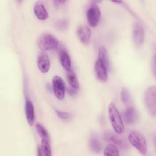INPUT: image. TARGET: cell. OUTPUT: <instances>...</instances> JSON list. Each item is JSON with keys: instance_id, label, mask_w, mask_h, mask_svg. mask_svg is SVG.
<instances>
[{"instance_id": "obj_3", "label": "cell", "mask_w": 156, "mask_h": 156, "mask_svg": "<svg viewBox=\"0 0 156 156\" xmlns=\"http://www.w3.org/2000/svg\"><path fill=\"white\" fill-rule=\"evenodd\" d=\"M144 102L148 113L154 117L156 115V87L151 85L144 92Z\"/></svg>"}, {"instance_id": "obj_10", "label": "cell", "mask_w": 156, "mask_h": 156, "mask_svg": "<svg viewBox=\"0 0 156 156\" xmlns=\"http://www.w3.org/2000/svg\"><path fill=\"white\" fill-rule=\"evenodd\" d=\"M77 35L80 41L85 44L89 43L91 38V30L85 25H80L77 29Z\"/></svg>"}, {"instance_id": "obj_15", "label": "cell", "mask_w": 156, "mask_h": 156, "mask_svg": "<svg viewBox=\"0 0 156 156\" xmlns=\"http://www.w3.org/2000/svg\"><path fill=\"white\" fill-rule=\"evenodd\" d=\"M60 62L62 67L66 71H69L71 68V62L70 56L65 51H62L60 53Z\"/></svg>"}, {"instance_id": "obj_6", "label": "cell", "mask_w": 156, "mask_h": 156, "mask_svg": "<svg viewBox=\"0 0 156 156\" xmlns=\"http://www.w3.org/2000/svg\"><path fill=\"white\" fill-rule=\"evenodd\" d=\"M52 88L55 97L60 100L65 98V86L62 78L58 76H55L52 78Z\"/></svg>"}, {"instance_id": "obj_17", "label": "cell", "mask_w": 156, "mask_h": 156, "mask_svg": "<svg viewBox=\"0 0 156 156\" xmlns=\"http://www.w3.org/2000/svg\"><path fill=\"white\" fill-rule=\"evenodd\" d=\"M66 78L70 87L77 90L79 87V84L76 73L71 69L70 71H68L66 74Z\"/></svg>"}, {"instance_id": "obj_26", "label": "cell", "mask_w": 156, "mask_h": 156, "mask_svg": "<svg viewBox=\"0 0 156 156\" xmlns=\"http://www.w3.org/2000/svg\"><path fill=\"white\" fill-rule=\"evenodd\" d=\"M65 2V1H53L54 6H55L57 7H58L60 5L64 4Z\"/></svg>"}, {"instance_id": "obj_18", "label": "cell", "mask_w": 156, "mask_h": 156, "mask_svg": "<svg viewBox=\"0 0 156 156\" xmlns=\"http://www.w3.org/2000/svg\"><path fill=\"white\" fill-rule=\"evenodd\" d=\"M90 146L91 149L96 153H99L102 150V144L96 135L93 134L90 138Z\"/></svg>"}, {"instance_id": "obj_2", "label": "cell", "mask_w": 156, "mask_h": 156, "mask_svg": "<svg viewBox=\"0 0 156 156\" xmlns=\"http://www.w3.org/2000/svg\"><path fill=\"white\" fill-rule=\"evenodd\" d=\"M128 140L141 155H146L147 152V145L146 138L140 132L132 131L129 136Z\"/></svg>"}, {"instance_id": "obj_9", "label": "cell", "mask_w": 156, "mask_h": 156, "mask_svg": "<svg viewBox=\"0 0 156 156\" xmlns=\"http://www.w3.org/2000/svg\"><path fill=\"white\" fill-rule=\"evenodd\" d=\"M37 66L39 70L43 73H47L50 68V59L44 52H41L37 57Z\"/></svg>"}, {"instance_id": "obj_16", "label": "cell", "mask_w": 156, "mask_h": 156, "mask_svg": "<svg viewBox=\"0 0 156 156\" xmlns=\"http://www.w3.org/2000/svg\"><path fill=\"white\" fill-rule=\"evenodd\" d=\"M98 60L103 63L107 69L109 67V60L108 53L105 46H101L98 50Z\"/></svg>"}, {"instance_id": "obj_23", "label": "cell", "mask_w": 156, "mask_h": 156, "mask_svg": "<svg viewBox=\"0 0 156 156\" xmlns=\"http://www.w3.org/2000/svg\"><path fill=\"white\" fill-rule=\"evenodd\" d=\"M55 113L57 114V116L62 119V120L64 121H68L69 120L71 117V115L66 112H63V111H61V110H55Z\"/></svg>"}, {"instance_id": "obj_12", "label": "cell", "mask_w": 156, "mask_h": 156, "mask_svg": "<svg viewBox=\"0 0 156 156\" xmlns=\"http://www.w3.org/2000/svg\"><path fill=\"white\" fill-rule=\"evenodd\" d=\"M94 70L97 78L102 81L105 82L107 79V68L98 60L96 61L94 65Z\"/></svg>"}, {"instance_id": "obj_13", "label": "cell", "mask_w": 156, "mask_h": 156, "mask_svg": "<svg viewBox=\"0 0 156 156\" xmlns=\"http://www.w3.org/2000/svg\"><path fill=\"white\" fill-rule=\"evenodd\" d=\"M34 12L37 18L41 21L46 20L48 18V13L41 1H37L35 4Z\"/></svg>"}, {"instance_id": "obj_19", "label": "cell", "mask_w": 156, "mask_h": 156, "mask_svg": "<svg viewBox=\"0 0 156 156\" xmlns=\"http://www.w3.org/2000/svg\"><path fill=\"white\" fill-rule=\"evenodd\" d=\"M40 149L41 151L42 155H44V156L52 155V150L50 146L49 140L41 139Z\"/></svg>"}, {"instance_id": "obj_20", "label": "cell", "mask_w": 156, "mask_h": 156, "mask_svg": "<svg viewBox=\"0 0 156 156\" xmlns=\"http://www.w3.org/2000/svg\"><path fill=\"white\" fill-rule=\"evenodd\" d=\"M120 97L121 100L122 102V103L126 105H129L131 102V95L130 93V91L127 88L124 87L120 93Z\"/></svg>"}, {"instance_id": "obj_4", "label": "cell", "mask_w": 156, "mask_h": 156, "mask_svg": "<svg viewBox=\"0 0 156 156\" xmlns=\"http://www.w3.org/2000/svg\"><path fill=\"white\" fill-rule=\"evenodd\" d=\"M58 44V41L53 35L46 33L41 35L38 41V46L42 51L55 49Z\"/></svg>"}, {"instance_id": "obj_7", "label": "cell", "mask_w": 156, "mask_h": 156, "mask_svg": "<svg viewBox=\"0 0 156 156\" xmlns=\"http://www.w3.org/2000/svg\"><path fill=\"white\" fill-rule=\"evenodd\" d=\"M104 137L106 141L112 142L117 147H119L121 149H126L128 146L126 141L124 138L120 137L119 136H118L116 133H114L111 131L105 132L104 134Z\"/></svg>"}, {"instance_id": "obj_25", "label": "cell", "mask_w": 156, "mask_h": 156, "mask_svg": "<svg viewBox=\"0 0 156 156\" xmlns=\"http://www.w3.org/2000/svg\"><path fill=\"white\" fill-rule=\"evenodd\" d=\"M68 93H69L71 96H74V95L76 94V93H77V90L74 89V88L70 87V88H69L68 89Z\"/></svg>"}, {"instance_id": "obj_22", "label": "cell", "mask_w": 156, "mask_h": 156, "mask_svg": "<svg viewBox=\"0 0 156 156\" xmlns=\"http://www.w3.org/2000/svg\"><path fill=\"white\" fill-rule=\"evenodd\" d=\"M35 128L37 131V133L40 136L41 139H46L49 140V134L46 129L44 127V126L41 124L40 123H36L35 124Z\"/></svg>"}, {"instance_id": "obj_11", "label": "cell", "mask_w": 156, "mask_h": 156, "mask_svg": "<svg viewBox=\"0 0 156 156\" xmlns=\"http://www.w3.org/2000/svg\"><path fill=\"white\" fill-rule=\"evenodd\" d=\"M25 114L28 124L30 126H33L35 120V111L32 102L27 98H26L25 101Z\"/></svg>"}, {"instance_id": "obj_1", "label": "cell", "mask_w": 156, "mask_h": 156, "mask_svg": "<svg viewBox=\"0 0 156 156\" xmlns=\"http://www.w3.org/2000/svg\"><path fill=\"white\" fill-rule=\"evenodd\" d=\"M108 116L112 126L117 134H121L124 131V126L121 115L113 102L108 105Z\"/></svg>"}, {"instance_id": "obj_8", "label": "cell", "mask_w": 156, "mask_h": 156, "mask_svg": "<svg viewBox=\"0 0 156 156\" xmlns=\"http://www.w3.org/2000/svg\"><path fill=\"white\" fill-rule=\"evenodd\" d=\"M133 40L136 46H141L144 40V31L143 26L139 24L136 23L133 27L132 32Z\"/></svg>"}, {"instance_id": "obj_21", "label": "cell", "mask_w": 156, "mask_h": 156, "mask_svg": "<svg viewBox=\"0 0 156 156\" xmlns=\"http://www.w3.org/2000/svg\"><path fill=\"white\" fill-rule=\"evenodd\" d=\"M104 155H119L118 147L114 144H108L104 149Z\"/></svg>"}, {"instance_id": "obj_14", "label": "cell", "mask_w": 156, "mask_h": 156, "mask_svg": "<svg viewBox=\"0 0 156 156\" xmlns=\"http://www.w3.org/2000/svg\"><path fill=\"white\" fill-rule=\"evenodd\" d=\"M138 113L133 107H127L124 111V119L126 124L132 125L136 122L138 119Z\"/></svg>"}, {"instance_id": "obj_5", "label": "cell", "mask_w": 156, "mask_h": 156, "mask_svg": "<svg viewBox=\"0 0 156 156\" xmlns=\"http://www.w3.org/2000/svg\"><path fill=\"white\" fill-rule=\"evenodd\" d=\"M100 16L101 10L99 5L96 2H93L87 11V19L90 26L96 27L99 23Z\"/></svg>"}, {"instance_id": "obj_24", "label": "cell", "mask_w": 156, "mask_h": 156, "mask_svg": "<svg viewBox=\"0 0 156 156\" xmlns=\"http://www.w3.org/2000/svg\"><path fill=\"white\" fill-rule=\"evenodd\" d=\"M68 23L66 20H60L56 23V26L60 30H65L68 27Z\"/></svg>"}]
</instances>
